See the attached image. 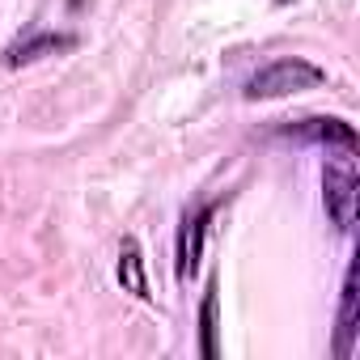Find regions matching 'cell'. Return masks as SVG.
Wrapping results in <instances>:
<instances>
[{
  "instance_id": "obj_1",
  "label": "cell",
  "mask_w": 360,
  "mask_h": 360,
  "mask_svg": "<svg viewBox=\"0 0 360 360\" xmlns=\"http://www.w3.org/2000/svg\"><path fill=\"white\" fill-rule=\"evenodd\" d=\"M326 85V68L301 60V56H284V60H271L263 64L246 85V102H267V98H288V94H301V89H318Z\"/></svg>"
},
{
  "instance_id": "obj_2",
  "label": "cell",
  "mask_w": 360,
  "mask_h": 360,
  "mask_svg": "<svg viewBox=\"0 0 360 360\" xmlns=\"http://www.w3.org/2000/svg\"><path fill=\"white\" fill-rule=\"evenodd\" d=\"M356 195H360V178L352 169V157H335L326 161L322 169V204H326V217L335 221L339 233H352L356 225Z\"/></svg>"
},
{
  "instance_id": "obj_3",
  "label": "cell",
  "mask_w": 360,
  "mask_h": 360,
  "mask_svg": "<svg viewBox=\"0 0 360 360\" xmlns=\"http://www.w3.org/2000/svg\"><path fill=\"white\" fill-rule=\"evenodd\" d=\"M208 217H212V204H200V208H187L183 212V225H178V280H183V284L200 271Z\"/></svg>"
},
{
  "instance_id": "obj_4",
  "label": "cell",
  "mask_w": 360,
  "mask_h": 360,
  "mask_svg": "<svg viewBox=\"0 0 360 360\" xmlns=\"http://www.w3.org/2000/svg\"><path fill=\"white\" fill-rule=\"evenodd\" d=\"M284 136H301V140H314V144H322L326 153L330 148H339V153H356V131H352V123H343V119H330V115H314V119H301V123H292V127H284Z\"/></svg>"
},
{
  "instance_id": "obj_5",
  "label": "cell",
  "mask_w": 360,
  "mask_h": 360,
  "mask_svg": "<svg viewBox=\"0 0 360 360\" xmlns=\"http://www.w3.org/2000/svg\"><path fill=\"white\" fill-rule=\"evenodd\" d=\"M360 292H356V263L343 276V292H339V330H335V356L347 360L356 352V335H360V309H356Z\"/></svg>"
},
{
  "instance_id": "obj_6",
  "label": "cell",
  "mask_w": 360,
  "mask_h": 360,
  "mask_svg": "<svg viewBox=\"0 0 360 360\" xmlns=\"http://www.w3.org/2000/svg\"><path fill=\"white\" fill-rule=\"evenodd\" d=\"M77 47V34H30V39H18L9 51H5V64L9 68H22V64H34L43 56H56V51H68Z\"/></svg>"
},
{
  "instance_id": "obj_7",
  "label": "cell",
  "mask_w": 360,
  "mask_h": 360,
  "mask_svg": "<svg viewBox=\"0 0 360 360\" xmlns=\"http://www.w3.org/2000/svg\"><path fill=\"white\" fill-rule=\"evenodd\" d=\"M119 284L131 292V297H140V301H148V280H144V255H140V242L136 238H123V246H119Z\"/></svg>"
},
{
  "instance_id": "obj_8",
  "label": "cell",
  "mask_w": 360,
  "mask_h": 360,
  "mask_svg": "<svg viewBox=\"0 0 360 360\" xmlns=\"http://www.w3.org/2000/svg\"><path fill=\"white\" fill-rule=\"evenodd\" d=\"M200 347H204L208 360L221 356V347H217V284H208L204 305H200Z\"/></svg>"
},
{
  "instance_id": "obj_9",
  "label": "cell",
  "mask_w": 360,
  "mask_h": 360,
  "mask_svg": "<svg viewBox=\"0 0 360 360\" xmlns=\"http://www.w3.org/2000/svg\"><path fill=\"white\" fill-rule=\"evenodd\" d=\"M280 5H288V0H280Z\"/></svg>"
}]
</instances>
